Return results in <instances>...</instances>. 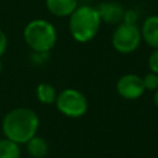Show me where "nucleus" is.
<instances>
[{"mask_svg": "<svg viewBox=\"0 0 158 158\" xmlns=\"http://www.w3.org/2000/svg\"><path fill=\"white\" fill-rule=\"evenodd\" d=\"M40 127L38 115L28 107H15L10 110L2 118L1 130L6 138L25 144L36 136Z\"/></svg>", "mask_w": 158, "mask_h": 158, "instance_id": "nucleus-1", "label": "nucleus"}, {"mask_svg": "<svg viewBox=\"0 0 158 158\" xmlns=\"http://www.w3.org/2000/svg\"><path fill=\"white\" fill-rule=\"evenodd\" d=\"M101 20L96 9L89 5L78 6L69 15L70 35L79 43L91 41L98 35Z\"/></svg>", "mask_w": 158, "mask_h": 158, "instance_id": "nucleus-2", "label": "nucleus"}, {"mask_svg": "<svg viewBox=\"0 0 158 158\" xmlns=\"http://www.w3.org/2000/svg\"><path fill=\"white\" fill-rule=\"evenodd\" d=\"M23 40L32 51L49 52L57 42V31L49 21L36 19L25 26Z\"/></svg>", "mask_w": 158, "mask_h": 158, "instance_id": "nucleus-3", "label": "nucleus"}, {"mask_svg": "<svg viewBox=\"0 0 158 158\" xmlns=\"http://www.w3.org/2000/svg\"><path fill=\"white\" fill-rule=\"evenodd\" d=\"M54 104L58 111L69 118H79L88 111V100L85 95L72 88L62 90L57 95Z\"/></svg>", "mask_w": 158, "mask_h": 158, "instance_id": "nucleus-4", "label": "nucleus"}, {"mask_svg": "<svg viewBox=\"0 0 158 158\" xmlns=\"http://www.w3.org/2000/svg\"><path fill=\"white\" fill-rule=\"evenodd\" d=\"M142 41L141 30L137 25H130L126 22H120L116 25L112 36L111 43L112 47L122 54H128L135 52Z\"/></svg>", "mask_w": 158, "mask_h": 158, "instance_id": "nucleus-5", "label": "nucleus"}, {"mask_svg": "<svg viewBox=\"0 0 158 158\" xmlns=\"http://www.w3.org/2000/svg\"><path fill=\"white\" fill-rule=\"evenodd\" d=\"M144 85L143 80L137 74H125L118 78L116 83V91L117 94L126 99V100H136L141 98L144 93Z\"/></svg>", "mask_w": 158, "mask_h": 158, "instance_id": "nucleus-6", "label": "nucleus"}, {"mask_svg": "<svg viewBox=\"0 0 158 158\" xmlns=\"http://www.w3.org/2000/svg\"><path fill=\"white\" fill-rule=\"evenodd\" d=\"M95 9L100 16L101 22L109 25H118L120 22H122L125 9L120 2L105 1V2H100Z\"/></svg>", "mask_w": 158, "mask_h": 158, "instance_id": "nucleus-7", "label": "nucleus"}, {"mask_svg": "<svg viewBox=\"0 0 158 158\" xmlns=\"http://www.w3.org/2000/svg\"><path fill=\"white\" fill-rule=\"evenodd\" d=\"M139 30L141 37L146 44L154 49L158 48V15L148 16Z\"/></svg>", "mask_w": 158, "mask_h": 158, "instance_id": "nucleus-8", "label": "nucleus"}, {"mask_svg": "<svg viewBox=\"0 0 158 158\" xmlns=\"http://www.w3.org/2000/svg\"><path fill=\"white\" fill-rule=\"evenodd\" d=\"M46 7L52 15L65 17L78 7V0H46Z\"/></svg>", "mask_w": 158, "mask_h": 158, "instance_id": "nucleus-9", "label": "nucleus"}, {"mask_svg": "<svg viewBox=\"0 0 158 158\" xmlns=\"http://www.w3.org/2000/svg\"><path fill=\"white\" fill-rule=\"evenodd\" d=\"M26 151L30 157L32 158H44L47 157L49 152V144L48 142L40 136H33L31 139H28L26 143Z\"/></svg>", "mask_w": 158, "mask_h": 158, "instance_id": "nucleus-10", "label": "nucleus"}, {"mask_svg": "<svg viewBox=\"0 0 158 158\" xmlns=\"http://www.w3.org/2000/svg\"><path fill=\"white\" fill-rule=\"evenodd\" d=\"M57 95L58 93L56 88L49 83H40L36 88V96L41 104H44V105L54 104Z\"/></svg>", "mask_w": 158, "mask_h": 158, "instance_id": "nucleus-11", "label": "nucleus"}, {"mask_svg": "<svg viewBox=\"0 0 158 158\" xmlns=\"http://www.w3.org/2000/svg\"><path fill=\"white\" fill-rule=\"evenodd\" d=\"M20 157H21V149L19 143L6 137L0 139V158H20Z\"/></svg>", "mask_w": 158, "mask_h": 158, "instance_id": "nucleus-12", "label": "nucleus"}, {"mask_svg": "<svg viewBox=\"0 0 158 158\" xmlns=\"http://www.w3.org/2000/svg\"><path fill=\"white\" fill-rule=\"evenodd\" d=\"M142 80H143V85L146 90L156 91L158 89V74L149 72L142 78Z\"/></svg>", "mask_w": 158, "mask_h": 158, "instance_id": "nucleus-13", "label": "nucleus"}, {"mask_svg": "<svg viewBox=\"0 0 158 158\" xmlns=\"http://www.w3.org/2000/svg\"><path fill=\"white\" fill-rule=\"evenodd\" d=\"M49 58V52H36V51H32L31 53V62L36 65H42L44 64Z\"/></svg>", "mask_w": 158, "mask_h": 158, "instance_id": "nucleus-14", "label": "nucleus"}, {"mask_svg": "<svg viewBox=\"0 0 158 158\" xmlns=\"http://www.w3.org/2000/svg\"><path fill=\"white\" fill-rule=\"evenodd\" d=\"M148 68L152 73L158 74V48H156L148 57Z\"/></svg>", "mask_w": 158, "mask_h": 158, "instance_id": "nucleus-15", "label": "nucleus"}, {"mask_svg": "<svg viewBox=\"0 0 158 158\" xmlns=\"http://www.w3.org/2000/svg\"><path fill=\"white\" fill-rule=\"evenodd\" d=\"M137 21H138V12L136 10H125L122 22L130 25H137Z\"/></svg>", "mask_w": 158, "mask_h": 158, "instance_id": "nucleus-16", "label": "nucleus"}, {"mask_svg": "<svg viewBox=\"0 0 158 158\" xmlns=\"http://www.w3.org/2000/svg\"><path fill=\"white\" fill-rule=\"evenodd\" d=\"M6 49H7V37L5 32L0 28V57L6 52Z\"/></svg>", "mask_w": 158, "mask_h": 158, "instance_id": "nucleus-17", "label": "nucleus"}, {"mask_svg": "<svg viewBox=\"0 0 158 158\" xmlns=\"http://www.w3.org/2000/svg\"><path fill=\"white\" fill-rule=\"evenodd\" d=\"M153 102H154V105L158 107V89L156 90V93H154V95H153Z\"/></svg>", "mask_w": 158, "mask_h": 158, "instance_id": "nucleus-18", "label": "nucleus"}, {"mask_svg": "<svg viewBox=\"0 0 158 158\" xmlns=\"http://www.w3.org/2000/svg\"><path fill=\"white\" fill-rule=\"evenodd\" d=\"M2 72V60H1V57H0V74Z\"/></svg>", "mask_w": 158, "mask_h": 158, "instance_id": "nucleus-19", "label": "nucleus"}]
</instances>
